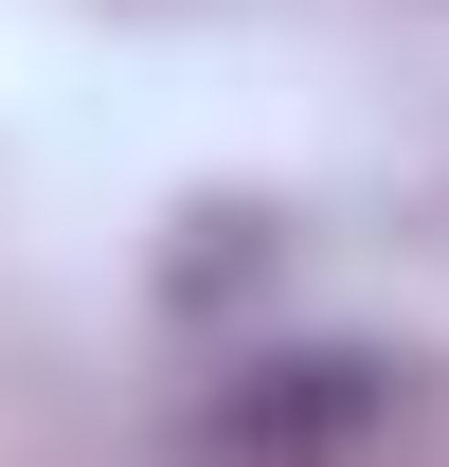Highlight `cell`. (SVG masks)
<instances>
[{
    "label": "cell",
    "mask_w": 449,
    "mask_h": 467,
    "mask_svg": "<svg viewBox=\"0 0 449 467\" xmlns=\"http://www.w3.org/2000/svg\"><path fill=\"white\" fill-rule=\"evenodd\" d=\"M378 396H395L378 359H270L252 396L198 413V450H216V467H341L360 431H378Z\"/></svg>",
    "instance_id": "obj_1"
}]
</instances>
